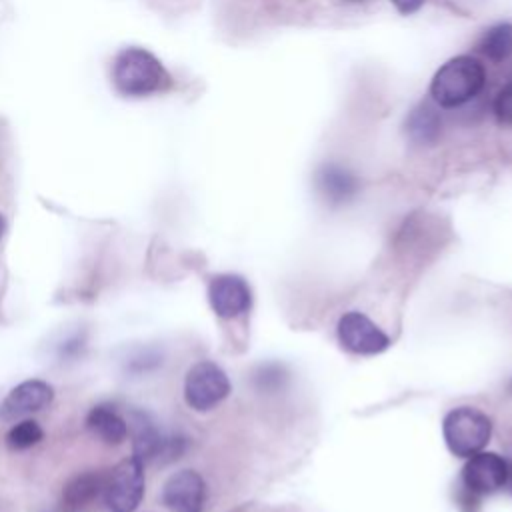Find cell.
<instances>
[{"label":"cell","mask_w":512,"mask_h":512,"mask_svg":"<svg viewBox=\"0 0 512 512\" xmlns=\"http://www.w3.org/2000/svg\"><path fill=\"white\" fill-rule=\"evenodd\" d=\"M486 72L480 60L472 56H456L442 64L432 78L430 96L442 108H456L478 96L484 88Z\"/></svg>","instance_id":"obj_2"},{"label":"cell","mask_w":512,"mask_h":512,"mask_svg":"<svg viewBox=\"0 0 512 512\" xmlns=\"http://www.w3.org/2000/svg\"><path fill=\"white\" fill-rule=\"evenodd\" d=\"M104 484H106V478L100 472L88 470V472L76 474L64 486L62 500H64L66 508H70V510L84 508L86 504L96 500L100 492H104Z\"/></svg>","instance_id":"obj_14"},{"label":"cell","mask_w":512,"mask_h":512,"mask_svg":"<svg viewBox=\"0 0 512 512\" xmlns=\"http://www.w3.org/2000/svg\"><path fill=\"white\" fill-rule=\"evenodd\" d=\"M254 380H256V386H258L260 390L272 392V390H276L278 386H282V382L286 380V374H284L282 366H278V364H266V366H260V370L256 372Z\"/></svg>","instance_id":"obj_18"},{"label":"cell","mask_w":512,"mask_h":512,"mask_svg":"<svg viewBox=\"0 0 512 512\" xmlns=\"http://www.w3.org/2000/svg\"><path fill=\"white\" fill-rule=\"evenodd\" d=\"M510 470L502 456L496 452H478L470 458H466V464L462 468V490L472 494L474 498H482L488 494H494L502 490L508 482Z\"/></svg>","instance_id":"obj_6"},{"label":"cell","mask_w":512,"mask_h":512,"mask_svg":"<svg viewBox=\"0 0 512 512\" xmlns=\"http://www.w3.org/2000/svg\"><path fill=\"white\" fill-rule=\"evenodd\" d=\"M230 394V380L226 372L210 362H196L184 380L186 404L196 412H206L216 408Z\"/></svg>","instance_id":"obj_4"},{"label":"cell","mask_w":512,"mask_h":512,"mask_svg":"<svg viewBox=\"0 0 512 512\" xmlns=\"http://www.w3.org/2000/svg\"><path fill=\"white\" fill-rule=\"evenodd\" d=\"M442 434L454 456L470 458L486 448L492 436L490 418L472 406L452 408L442 422Z\"/></svg>","instance_id":"obj_3"},{"label":"cell","mask_w":512,"mask_h":512,"mask_svg":"<svg viewBox=\"0 0 512 512\" xmlns=\"http://www.w3.org/2000/svg\"><path fill=\"white\" fill-rule=\"evenodd\" d=\"M508 480H510V486H512V472H510V476H508Z\"/></svg>","instance_id":"obj_22"},{"label":"cell","mask_w":512,"mask_h":512,"mask_svg":"<svg viewBox=\"0 0 512 512\" xmlns=\"http://www.w3.org/2000/svg\"><path fill=\"white\" fill-rule=\"evenodd\" d=\"M112 82L120 94L136 98L164 90L170 84V76L152 52L132 46L116 54Z\"/></svg>","instance_id":"obj_1"},{"label":"cell","mask_w":512,"mask_h":512,"mask_svg":"<svg viewBox=\"0 0 512 512\" xmlns=\"http://www.w3.org/2000/svg\"><path fill=\"white\" fill-rule=\"evenodd\" d=\"M86 426L106 444H122L128 436V422L106 404H98L88 412Z\"/></svg>","instance_id":"obj_13"},{"label":"cell","mask_w":512,"mask_h":512,"mask_svg":"<svg viewBox=\"0 0 512 512\" xmlns=\"http://www.w3.org/2000/svg\"><path fill=\"white\" fill-rule=\"evenodd\" d=\"M338 340L352 352L362 356L380 354L390 346V338L362 312H346L338 320Z\"/></svg>","instance_id":"obj_7"},{"label":"cell","mask_w":512,"mask_h":512,"mask_svg":"<svg viewBox=\"0 0 512 512\" xmlns=\"http://www.w3.org/2000/svg\"><path fill=\"white\" fill-rule=\"evenodd\" d=\"M392 4L400 14H414L424 4V0H392Z\"/></svg>","instance_id":"obj_20"},{"label":"cell","mask_w":512,"mask_h":512,"mask_svg":"<svg viewBox=\"0 0 512 512\" xmlns=\"http://www.w3.org/2000/svg\"><path fill=\"white\" fill-rule=\"evenodd\" d=\"M494 116L500 124L512 126V82L506 84L494 98Z\"/></svg>","instance_id":"obj_19"},{"label":"cell","mask_w":512,"mask_h":512,"mask_svg":"<svg viewBox=\"0 0 512 512\" xmlns=\"http://www.w3.org/2000/svg\"><path fill=\"white\" fill-rule=\"evenodd\" d=\"M478 50L492 62H502L512 54V24H496L484 32Z\"/></svg>","instance_id":"obj_16"},{"label":"cell","mask_w":512,"mask_h":512,"mask_svg":"<svg viewBox=\"0 0 512 512\" xmlns=\"http://www.w3.org/2000/svg\"><path fill=\"white\" fill-rule=\"evenodd\" d=\"M54 398V390L44 380H24L14 386L0 406V416L4 420H16L20 416L38 412L46 408Z\"/></svg>","instance_id":"obj_11"},{"label":"cell","mask_w":512,"mask_h":512,"mask_svg":"<svg viewBox=\"0 0 512 512\" xmlns=\"http://www.w3.org/2000/svg\"><path fill=\"white\" fill-rule=\"evenodd\" d=\"M144 496V462L136 456L118 462L106 478L104 500L110 512H134Z\"/></svg>","instance_id":"obj_5"},{"label":"cell","mask_w":512,"mask_h":512,"mask_svg":"<svg viewBox=\"0 0 512 512\" xmlns=\"http://www.w3.org/2000/svg\"><path fill=\"white\" fill-rule=\"evenodd\" d=\"M320 194L334 206L352 200L358 192L356 176L340 164H324L316 174Z\"/></svg>","instance_id":"obj_12"},{"label":"cell","mask_w":512,"mask_h":512,"mask_svg":"<svg viewBox=\"0 0 512 512\" xmlns=\"http://www.w3.org/2000/svg\"><path fill=\"white\" fill-rule=\"evenodd\" d=\"M128 430H132V456H136L142 462L158 456H176L182 450V440L166 438L156 426V422L144 412H132Z\"/></svg>","instance_id":"obj_9"},{"label":"cell","mask_w":512,"mask_h":512,"mask_svg":"<svg viewBox=\"0 0 512 512\" xmlns=\"http://www.w3.org/2000/svg\"><path fill=\"white\" fill-rule=\"evenodd\" d=\"M2 234H4V218L0 216V238H2Z\"/></svg>","instance_id":"obj_21"},{"label":"cell","mask_w":512,"mask_h":512,"mask_svg":"<svg viewBox=\"0 0 512 512\" xmlns=\"http://www.w3.org/2000/svg\"><path fill=\"white\" fill-rule=\"evenodd\" d=\"M208 300L216 316L232 320L250 310L252 292L242 276L218 274L208 284Z\"/></svg>","instance_id":"obj_8"},{"label":"cell","mask_w":512,"mask_h":512,"mask_svg":"<svg viewBox=\"0 0 512 512\" xmlns=\"http://www.w3.org/2000/svg\"><path fill=\"white\" fill-rule=\"evenodd\" d=\"M44 432L38 422L34 420H22L14 424L6 434V444L10 450H26L36 446L42 440Z\"/></svg>","instance_id":"obj_17"},{"label":"cell","mask_w":512,"mask_h":512,"mask_svg":"<svg viewBox=\"0 0 512 512\" xmlns=\"http://www.w3.org/2000/svg\"><path fill=\"white\" fill-rule=\"evenodd\" d=\"M162 502L170 512H202L206 502L204 478L194 470L172 474L164 482Z\"/></svg>","instance_id":"obj_10"},{"label":"cell","mask_w":512,"mask_h":512,"mask_svg":"<svg viewBox=\"0 0 512 512\" xmlns=\"http://www.w3.org/2000/svg\"><path fill=\"white\" fill-rule=\"evenodd\" d=\"M440 116L428 104H418L406 118V134L416 144H434L440 136Z\"/></svg>","instance_id":"obj_15"},{"label":"cell","mask_w":512,"mask_h":512,"mask_svg":"<svg viewBox=\"0 0 512 512\" xmlns=\"http://www.w3.org/2000/svg\"><path fill=\"white\" fill-rule=\"evenodd\" d=\"M350 2H360V0H350Z\"/></svg>","instance_id":"obj_23"}]
</instances>
